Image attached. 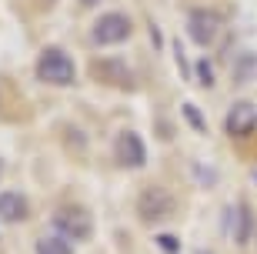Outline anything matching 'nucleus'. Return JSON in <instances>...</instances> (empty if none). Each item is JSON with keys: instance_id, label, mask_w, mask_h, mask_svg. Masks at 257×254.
Returning <instances> with one entry per match:
<instances>
[{"instance_id": "1", "label": "nucleus", "mask_w": 257, "mask_h": 254, "mask_svg": "<svg viewBox=\"0 0 257 254\" xmlns=\"http://www.w3.org/2000/svg\"><path fill=\"white\" fill-rule=\"evenodd\" d=\"M50 227H54V234L67 237V241H90V234H94V214L80 204H60L50 214Z\"/></svg>"}, {"instance_id": "10", "label": "nucleus", "mask_w": 257, "mask_h": 254, "mask_svg": "<svg viewBox=\"0 0 257 254\" xmlns=\"http://www.w3.org/2000/svg\"><path fill=\"white\" fill-rule=\"evenodd\" d=\"M37 254H74V247L60 234H44L37 237Z\"/></svg>"}, {"instance_id": "2", "label": "nucleus", "mask_w": 257, "mask_h": 254, "mask_svg": "<svg viewBox=\"0 0 257 254\" xmlns=\"http://www.w3.org/2000/svg\"><path fill=\"white\" fill-rule=\"evenodd\" d=\"M37 77L44 84H54V87L74 84V77H77L74 57L67 54V50H60V47H44L40 57H37Z\"/></svg>"}, {"instance_id": "4", "label": "nucleus", "mask_w": 257, "mask_h": 254, "mask_svg": "<svg viewBox=\"0 0 257 254\" xmlns=\"http://www.w3.org/2000/svg\"><path fill=\"white\" fill-rule=\"evenodd\" d=\"M184 30H187V37H191L197 47H210V44L217 40V34H220V17L214 14V10L197 7V10H191V14H187Z\"/></svg>"}, {"instance_id": "8", "label": "nucleus", "mask_w": 257, "mask_h": 254, "mask_svg": "<svg viewBox=\"0 0 257 254\" xmlns=\"http://www.w3.org/2000/svg\"><path fill=\"white\" fill-rule=\"evenodd\" d=\"M224 224H227L230 237L237 241V244H247V237H250V224H254V217H250V207L247 204H230L227 207V214H224Z\"/></svg>"}, {"instance_id": "9", "label": "nucleus", "mask_w": 257, "mask_h": 254, "mask_svg": "<svg viewBox=\"0 0 257 254\" xmlns=\"http://www.w3.org/2000/svg\"><path fill=\"white\" fill-rule=\"evenodd\" d=\"M27 214H30V204L20 191H4L0 194V221L20 224V221H27Z\"/></svg>"}, {"instance_id": "6", "label": "nucleus", "mask_w": 257, "mask_h": 254, "mask_svg": "<svg viewBox=\"0 0 257 254\" xmlns=\"http://www.w3.org/2000/svg\"><path fill=\"white\" fill-rule=\"evenodd\" d=\"M114 160L120 164V167L134 171V167H144L147 164V147H144L141 134L134 131H120L114 141Z\"/></svg>"}, {"instance_id": "3", "label": "nucleus", "mask_w": 257, "mask_h": 254, "mask_svg": "<svg viewBox=\"0 0 257 254\" xmlns=\"http://www.w3.org/2000/svg\"><path fill=\"white\" fill-rule=\"evenodd\" d=\"M131 17L127 14H120V10H107V14H100V17L94 20V30H90V40H94L97 47H114V44H124L127 37H131Z\"/></svg>"}, {"instance_id": "12", "label": "nucleus", "mask_w": 257, "mask_h": 254, "mask_svg": "<svg viewBox=\"0 0 257 254\" xmlns=\"http://www.w3.org/2000/svg\"><path fill=\"white\" fill-rule=\"evenodd\" d=\"M197 80L200 84H214V70H210V60H197Z\"/></svg>"}, {"instance_id": "15", "label": "nucleus", "mask_w": 257, "mask_h": 254, "mask_svg": "<svg viewBox=\"0 0 257 254\" xmlns=\"http://www.w3.org/2000/svg\"><path fill=\"white\" fill-rule=\"evenodd\" d=\"M0 178H4V160H0Z\"/></svg>"}, {"instance_id": "11", "label": "nucleus", "mask_w": 257, "mask_h": 254, "mask_svg": "<svg viewBox=\"0 0 257 254\" xmlns=\"http://www.w3.org/2000/svg\"><path fill=\"white\" fill-rule=\"evenodd\" d=\"M181 114H184V121L191 124L194 131H200V134L207 131V124H204V114H200V107H194V104H184Z\"/></svg>"}, {"instance_id": "7", "label": "nucleus", "mask_w": 257, "mask_h": 254, "mask_svg": "<svg viewBox=\"0 0 257 254\" xmlns=\"http://www.w3.org/2000/svg\"><path fill=\"white\" fill-rule=\"evenodd\" d=\"M254 127H257V107L247 104V101H237L227 111V117H224V131H227L230 137H247Z\"/></svg>"}, {"instance_id": "13", "label": "nucleus", "mask_w": 257, "mask_h": 254, "mask_svg": "<svg viewBox=\"0 0 257 254\" xmlns=\"http://www.w3.org/2000/svg\"><path fill=\"white\" fill-rule=\"evenodd\" d=\"M157 244H161L167 254H177V251H181V244H177V237H174V234H157Z\"/></svg>"}, {"instance_id": "14", "label": "nucleus", "mask_w": 257, "mask_h": 254, "mask_svg": "<svg viewBox=\"0 0 257 254\" xmlns=\"http://www.w3.org/2000/svg\"><path fill=\"white\" fill-rule=\"evenodd\" d=\"M194 174H200V184H204V188H210V184H214V171L210 167H200V164H194Z\"/></svg>"}, {"instance_id": "5", "label": "nucleus", "mask_w": 257, "mask_h": 254, "mask_svg": "<svg viewBox=\"0 0 257 254\" xmlns=\"http://www.w3.org/2000/svg\"><path fill=\"white\" fill-rule=\"evenodd\" d=\"M137 214H141V221H147V224H161L164 217L174 214V198L164 188H147V191H141V198H137Z\"/></svg>"}, {"instance_id": "16", "label": "nucleus", "mask_w": 257, "mask_h": 254, "mask_svg": "<svg viewBox=\"0 0 257 254\" xmlns=\"http://www.w3.org/2000/svg\"><path fill=\"white\" fill-rule=\"evenodd\" d=\"M200 254H207V251H200Z\"/></svg>"}]
</instances>
